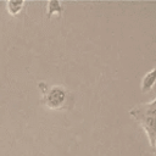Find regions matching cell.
<instances>
[{"label": "cell", "instance_id": "6da1fadb", "mask_svg": "<svg viewBox=\"0 0 156 156\" xmlns=\"http://www.w3.org/2000/svg\"><path fill=\"white\" fill-rule=\"evenodd\" d=\"M129 113L136 121L140 122L150 140V145L154 149L155 147V99H152L150 102L135 106L129 111Z\"/></svg>", "mask_w": 156, "mask_h": 156}, {"label": "cell", "instance_id": "7a4b0ae2", "mask_svg": "<svg viewBox=\"0 0 156 156\" xmlns=\"http://www.w3.org/2000/svg\"><path fill=\"white\" fill-rule=\"evenodd\" d=\"M69 93L61 85L49 87L48 90L43 94V104L50 110L63 108L68 102Z\"/></svg>", "mask_w": 156, "mask_h": 156}, {"label": "cell", "instance_id": "3957f363", "mask_svg": "<svg viewBox=\"0 0 156 156\" xmlns=\"http://www.w3.org/2000/svg\"><path fill=\"white\" fill-rule=\"evenodd\" d=\"M155 84V68H151L141 79V91L146 93L152 89Z\"/></svg>", "mask_w": 156, "mask_h": 156}, {"label": "cell", "instance_id": "277c9868", "mask_svg": "<svg viewBox=\"0 0 156 156\" xmlns=\"http://www.w3.org/2000/svg\"><path fill=\"white\" fill-rule=\"evenodd\" d=\"M24 6V1L22 0H17V1H7L6 2V9H7V12L11 15V16H16L21 12V10L23 9Z\"/></svg>", "mask_w": 156, "mask_h": 156}, {"label": "cell", "instance_id": "5b68a950", "mask_svg": "<svg viewBox=\"0 0 156 156\" xmlns=\"http://www.w3.org/2000/svg\"><path fill=\"white\" fill-rule=\"evenodd\" d=\"M62 13V4L60 1H49L46 4V16L51 17L52 15H61Z\"/></svg>", "mask_w": 156, "mask_h": 156}]
</instances>
